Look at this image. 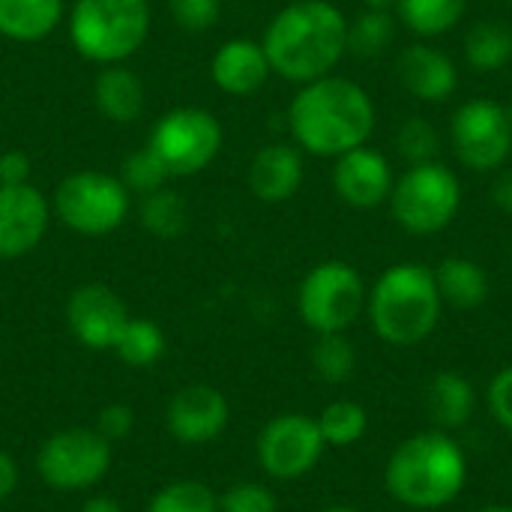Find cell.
Listing matches in <instances>:
<instances>
[{
	"instance_id": "f1b7e54d",
	"label": "cell",
	"mask_w": 512,
	"mask_h": 512,
	"mask_svg": "<svg viewBox=\"0 0 512 512\" xmlns=\"http://www.w3.org/2000/svg\"><path fill=\"white\" fill-rule=\"evenodd\" d=\"M114 351L126 366H138V369L153 366L165 354V333L159 330V324L147 318H129Z\"/></svg>"
},
{
	"instance_id": "d6986e66",
	"label": "cell",
	"mask_w": 512,
	"mask_h": 512,
	"mask_svg": "<svg viewBox=\"0 0 512 512\" xmlns=\"http://www.w3.org/2000/svg\"><path fill=\"white\" fill-rule=\"evenodd\" d=\"M303 186V156L294 144H267L252 156L249 189L267 204L294 198Z\"/></svg>"
},
{
	"instance_id": "ab89813d",
	"label": "cell",
	"mask_w": 512,
	"mask_h": 512,
	"mask_svg": "<svg viewBox=\"0 0 512 512\" xmlns=\"http://www.w3.org/2000/svg\"><path fill=\"white\" fill-rule=\"evenodd\" d=\"M15 486H18V465L12 462L9 453L0 450V504L15 492Z\"/></svg>"
},
{
	"instance_id": "44dd1931",
	"label": "cell",
	"mask_w": 512,
	"mask_h": 512,
	"mask_svg": "<svg viewBox=\"0 0 512 512\" xmlns=\"http://www.w3.org/2000/svg\"><path fill=\"white\" fill-rule=\"evenodd\" d=\"M435 282H438L441 300L453 309H462V312L480 309L492 291L486 267L477 264L474 258H462V255L444 258L435 267Z\"/></svg>"
},
{
	"instance_id": "4dcf8cb0",
	"label": "cell",
	"mask_w": 512,
	"mask_h": 512,
	"mask_svg": "<svg viewBox=\"0 0 512 512\" xmlns=\"http://www.w3.org/2000/svg\"><path fill=\"white\" fill-rule=\"evenodd\" d=\"M396 150L408 165L435 162L441 150V132L429 117H405L396 129Z\"/></svg>"
},
{
	"instance_id": "ac0fdd59",
	"label": "cell",
	"mask_w": 512,
	"mask_h": 512,
	"mask_svg": "<svg viewBox=\"0 0 512 512\" xmlns=\"http://www.w3.org/2000/svg\"><path fill=\"white\" fill-rule=\"evenodd\" d=\"M216 87L228 96H252L273 75L264 45L255 39H228L219 45L210 63Z\"/></svg>"
},
{
	"instance_id": "52a82bcc",
	"label": "cell",
	"mask_w": 512,
	"mask_h": 512,
	"mask_svg": "<svg viewBox=\"0 0 512 512\" xmlns=\"http://www.w3.org/2000/svg\"><path fill=\"white\" fill-rule=\"evenodd\" d=\"M129 189L105 171H75L54 189L57 219L84 237H102L120 228L129 216Z\"/></svg>"
},
{
	"instance_id": "8fae6325",
	"label": "cell",
	"mask_w": 512,
	"mask_h": 512,
	"mask_svg": "<svg viewBox=\"0 0 512 512\" xmlns=\"http://www.w3.org/2000/svg\"><path fill=\"white\" fill-rule=\"evenodd\" d=\"M111 468V444L96 429H66L51 435L36 453V474L60 492L96 486Z\"/></svg>"
},
{
	"instance_id": "7bdbcfd3",
	"label": "cell",
	"mask_w": 512,
	"mask_h": 512,
	"mask_svg": "<svg viewBox=\"0 0 512 512\" xmlns=\"http://www.w3.org/2000/svg\"><path fill=\"white\" fill-rule=\"evenodd\" d=\"M477 512H512V507H507V504H492V507H483V510Z\"/></svg>"
},
{
	"instance_id": "7402d4cb",
	"label": "cell",
	"mask_w": 512,
	"mask_h": 512,
	"mask_svg": "<svg viewBox=\"0 0 512 512\" xmlns=\"http://www.w3.org/2000/svg\"><path fill=\"white\" fill-rule=\"evenodd\" d=\"M93 99H96V108L114 123H132L144 114V84L132 69L120 63L105 66L96 75Z\"/></svg>"
},
{
	"instance_id": "e575fe53",
	"label": "cell",
	"mask_w": 512,
	"mask_h": 512,
	"mask_svg": "<svg viewBox=\"0 0 512 512\" xmlns=\"http://www.w3.org/2000/svg\"><path fill=\"white\" fill-rule=\"evenodd\" d=\"M222 3L219 0H171L174 21L189 33H204L219 21Z\"/></svg>"
},
{
	"instance_id": "6da1fadb",
	"label": "cell",
	"mask_w": 512,
	"mask_h": 512,
	"mask_svg": "<svg viewBox=\"0 0 512 512\" xmlns=\"http://www.w3.org/2000/svg\"><path fill=\"white\" fill-rule=\"evenodd\" d=\"M261 45L279 78L309 84L348 54V18L330 0H294L273 15Z\"/></svg>"
},
{
	"instance_id": "5b68a950",
	"label": "cell",
	"mask_w": 512,
	"mask_h": 512,
	"mask_svg": "<svg viewBox=\"0 0 512 512\" xmlns=\"http://www.w3.org/2000/svg\"><path fill=\"white\" fill-rule=\"evenodd\" d=\"M150 33L147 0H75L69 15L72 48L102 66L129 60Z\"/></svg>"
},
{
	"instance_id": "277c9868",
	"label": "cell",
	"mask_w": 512,
	"mask_h": 512,
	"mask_svg": "<svg viewBox=\"0 0 512 512\" xmlns=\"http://www.w3.org/2000/svg\"><path fill=\"white\" fill-rule=\"evenodd\" d=\"M366 312L381 342L393 348L426 342L444 312L435 270L417 261L387 267L366 297Z\"/></svg>"
},
{
	"instance_id": "d6a6232c",
	"label": "cell",
	"mask_w": 512,
	"mask_h": 512,
	"mask_svg": "<svg viewBox=\"0 0 512 512\" xmlns=\"http://www.w3.org/2000/svg\"><path fill=\"white\" fill-rule=\"evenodd\" d=\"M168 180V171L165 165L156 159V153L150 147L132 153L126 162H123V186L132 189V192H141V195H150L156 189H162Z\"/></svg>"
},
{
	"instance_id": "836d02e7",
	"label": "cell",
	"mask_w": 512,
	"mask_h": 512,
	"mask_svg": "<svg viewBox=\"0 0 512 512\" xmlns=\"http://www.w3.org/2000/svg\"><path fill=\"white\" fill-rule=\"evenodd\" d=\"M276 495L261 483H237L219 498V512H276Z\"/></svg>"
},
{
	"instance_id": "3957f363",
	"label": "cell",
	"mask_w": 512,
	"mask_h": 512,
	"mask_svg": "<svg viewBox=\"0 0 512 512\" xmlns=\"http://www.w3.org/2000/svg\"><path fill=\"white\" fill-rule=\"evenodd\" d=\"M465 483V450L441 429L402 441L384 468V486L390 498L411 510H441L462 495Z\"/></svg>"
},
{
	"instance_id": "d4e9b609",
	"label": "cell",
	"mask_w": 512,
	"mask_h": 512,
	"mask_svg": "<svg viewBox=\"0 0 512 512\" xmlns=\"http://www.w3.org/2000/svg\"><path fill=\"white\" fill-rule=\"evenodd\" d=\"M465 60L477 72H501L512 60V27L501 18H483L465 33Z\"/></svg>"
},
{
	"instance_id": "83f0119b",
	"label": "cell",
	"mask_w": 512,
	"mask_h": 512,
	"mask_svg": "<svg viewBox=\"0 0 512 512\" xmlns=\"http://www.w3.org/2000/svg\"><path fill=\"white\" fill-rule=\"evenodd\" d=\"M318 420V429L324 435V444L327 447H351L357 444L366 429H369V414L363 405L351 402V399H339V402H330Z\"/></svg>"
},
{
	"instance_id": "2e32d148",
	"label": "cell",
	"mask_w": 512,
	"mask_h": 512,
	"mask_svg": "<svg viewBox=\"0 0 512 512\" xmlns=\"http://www.w3.org/2000/svg\"><path fill=\"white\" fill-rule=\"evenodd\" d=\"M228 402L216 387L192 384L174 393L168 405V429L180 444H207L228 426Z\"/></svg>"
},
{
	"instance_id": "60d3db41",
	"label": "cell",
	"mask_w": 512,
	"mask_h": 512,
	"mask_svg": "<svg viewBox=\"0 0 512 512\" xmlns=\"http://www.w3.org/2000/svg\"><path fill=\"white\" fill-rule=\"evenodd\" d=\"M81 512H123V507L117 504V501H111V498H90Z\"/></svg>"
},
{
	"instance_id": "1f68e13d",
	"label": "cell",
	"mask_w": 512,
	"mask_h": 512,
	"mask_svg": "<svg viewBox=\"0 0 512 512\" xmlns=\"http://www.w3.org/2000/svg\"><path fill=\"white\" fill-rule=\"evenodd\" d=\"M147 512H219V498L198 480H177L153 495Z\"/></svg>"
},
{
	"instance_id": "7a4b0ae2",
	"label": "cell",
	"mask_w": 512,
	"mask_h": 512,
	"mask_svg": "<svg viewBox=\"0 0 512 512\" xmlns=\"http://www.w3.org/2000/svg\"><path fill=\"white\" fill-rule=\"evenodd\" d=\"M288 126L300 150L339 159L372 138L375 102L357 81L324 75L318 81L300 84L288 108Z\"/></svg>"
},
{
	"instance_id": "ba28073f",
	"label": "cell",
	"mask_w": 512,
	"mask_h": 512,
	"mask_svg": "<svg viewBox=\"0 0 512 512\" xmlns=\"http://www.w3.org/2000/svg\"><path fill=\"white\" fill-rule=\"evenodd\" d=\"M366 282L345 261H324L312 267L297 291V312L309 330L345 333L366 309Z\"/></svg>"
},
{
	"instance_id": "f6af8a7d",
	"label": "cell",
	"mask_w": 512,
	"mask_h": 512,
	"mask_svg": "<svg viewBox=\"0 0 512 512\" xmlns=\"http://www.w3.org/2000/svg\"><path fill=\"white\" fill-rule=\"evenodd\" d=\"M510 261H512V246H510Z\"/></svg>"
},
{
	"instance_id": "484cf974",
	"label": "cell",
	"mask_w": 512,
	"mask_h": 512,
	"mask_svg": "<svg viewBox=\"0 0 512 512\" xmlns=\"http://www.w3.org/2000/svg\"><path fill=\"white\" fill-rule=\"evenodd\" d=\"M396 30H399V18L396 12H375V9H366L363 15H357L351 24H348V51L354 57H381L393 39H396Z\"/></svg>"
},
{
	"instance_id": "9a60e30c",
	"label": "cell",
	"mask_w": 512,
	"mask_h": 512,
	"mask_svg": "<svg viewBox=\"0 0 512 512\" xmlns=\"http://www.w3.org/2000/svg\"><path fill=\"white\" fill-rule=\"evenodd\" d=\"M393 183H396V177H393L390 159L366 144L354 147L336 159L333 189L354 210H372V207H381L384 201H390Z\"/></svg>"
},
{
	"instance_id": "5bb4252c",
	"label": "cell",
	"mask_w": 512,
	"mask_h": 512,
	"mask_svg": "<svg viewBox=\"0 0 512 512\" xmlns=\"http://www.w3.org/2000/svg\"><path fill=\"white\" fill-rule=\"evenodd\" d=\"M48 216V201L36 186H0V261L33 252L48 231Z\"/></svg>"
},
{
	"instance_id": "7c38bea8",
	"label": "cell",
	"mask_w": 512,
	"mask_h": 512,
	"mask_svg": "<svg viewBox=\"0 0 512 512\" xmlns=\"http://www.w3.org/2000/svg\"><path fill=\"white\" fill-rule=\"evenodd\" d=\"M324 447L315 417L279 414L258 435V462L276 480H300L321 462Z\"/></svg>"
},
{
	"instance_id": "bcb514c9",
	"label": "cell",
	"mask_w": 512,
	"mask_h": 512,
	"mask_svg": "<svg viewBox=\"0 0 512 512\" xmlns=\"http://www.w3.org/2000/svg\"><path fill=\"white\" fill-rule=\"evenodd\" d=\"M507 3H512V0H507Z\"/></svg>"
},
{
	"instance_id": "4fadbf2b",
	"label": "cell",
	"mask_w": 512,
	"mask_h": 512,
	"mask_svg": "<svg viewBox=\"0 0 512 512\" xmlns=\"http://www.w3.org/2000/svg\"><path fill=\"white\" fill-rule=\"evenodd\" d=\"M129 312L108 285H81L66 303V324L72 336L93 351H114Z\"/></svg>"
},
{
	"instance_id": "8d00e7d4",
	"label": "cell",
	"mask_w": 512,
	"mask_h": 512,
	"mask_svg": "<svg viewBox=\"0 0 512 512\" xmlns=\"http://www.w3.org/2000/svg\"><path fill=\"white\" fill-rule=\"evenodd\" d=\"M132 420L135 417H132V411L126 405H108V408H102V414L96 420V432L108 444H114V441H123L132 432Z\"/></svg>"
},
{
	"instance_id": "8992f818",
	"label": "cell",
	"mask_w": 512,
	"mask_h": 512,
	"mask_svg": "<svg viewBox=\"0 0 512 512\" xmlns=\"http://www.w3.org/2000/svg\"><path fill=\"white\" fill-rule=\"evenodd\" d=\"M462 207V183L444 162L411 165L390 192V213L414 237H432L453 225Z\"/></svg>"
},
{
	"instance_id": "4316f807",
	"label": "cell",
	"mask_w": 512,
	"mask_h": 512,
	"mask_svg": "<svg viewBox=\"0 0 512 512\" xmlns=\"http://www.w3.org/2000/svg\"><path fill=\"white\" fill-rule=\"evenodd\" d=\"M141 225L162 240H174L186 231L189 225V207L183 201L180 192L171 189H156L150 195H144L141 201Z\"/></svg>"
},
{
	"instance_id": "f546056e",
	"label": "cell",
	"mask_w": 512,
	"mask_h": 512,
	"mask_svg": "<svg viewBox=\"0 0 512 512\" xmlns=\"http://www.w3.org/2000/svg\"><path fill=\"white\" fill-rule=\"evenodd\" d=\"M312 366L321 381L345 384L357 369V351L345 333H321L312 348Z\"/></svg>"
},
{
	"instance_id": "ee69618b",
	"label": "cell",
	"mask_w": 512,
	"mask_h": 512,
	"mask_svg": "<svg viewBox=\"0 0 512 512\" xmlns=\"http://www.w3.org/2000/svg\"><path fill=\"white\" fill-rule=\"evenodd\" d=\"M324 512H360V510H354V507H345V504H336V507H327Z\"/></svg>"
},
{
	"instance_id": "cb8c5ba5",
	"label": "cell",
	"mask_w": 512,
	"mask_h": 512,
	"mask_svg": "<svg viewBox=\"0 0 512 512\" xmlns=\"http://www.w3.org/2000/svg\"><path fill=\"white\" fill-rule=\"evenodd\" d=\"M468 0H396V18L420 39H435L462 24Z\"/></svg>"
},
{
	"instance_id": "74e56055",
	"label": "cell",
	"mask_w": 512,
	"mask_h": 512,
	"mask_svg": "<svg viewBox=\"0 0 512 512\" xmlns=\"http://www.w3.org/2000/svg\"><path fill=\"white\" fill-rule=\"evenodd\" d=\"M27 177H30V159L21 150L0 153V186L27 183Z\"/></svg>"
},
{
	"instance_id": "7dc6e473",
	"label": "cell",
	"mask_w": 512,
	"mask_h": 512,
	"mask_svg": "<svg viewBox=\"0 0 512 512\" xmlns=\"http://www.w3.org/2000/svg\"><path fill=\"white\" fill-rule=\"evenodd\" d=\"M291 3H294V0H291Z\"/></svg>"
},
{
	"instance_id": "d590c367",
	"label": "cell",
	"mask_w": 512,
	"mask_h": 512,
	"mask_svg": "<svg viewBox=\"0 0 512 512\" xmlns=\"http://www.w3.org/2000/svg\"><path fill=\"white\" fill-rule=\"evenodd\" d=\"M486 402H489V411L498 420V426L507 429L512 435V366H504L492 378L489 393H486Z\"/></svg>"
},
{
	"instance_id": "f35d334b",
	"label": "cell",
	"mask_w": 512,
	"mask_h": 512,
	"mask_svg": "<svg viewBox=\"0 0 512 512\" xmlns=\"http://www.w3.org/2000/svg\"><path fill=\"white\" fill-rule=\"evenodd\" d=\"M492 201L501 213L512 216V168L498 171V177L492 183Z\"/></svg>"
},
{
	"instance_id": "e0dca14e",
	"label": "cell",
	"mask_w": 512,
	"mask_h": 512,
	"mask_svg": "<svg viewBox=\"0 0 512 512\" xmlns=\"http://www.w3.org/2000/svg\"><path fill=\"white\" fill-rule=\"evenodd\" d=\"M396 78L420 102H447L459 87V69L453 57L426 42L402 48L396 57Z\"/></svg>"
},
{
	"instance_id": "b9f144b4",
	"label": "cell",
	"mask_w": 512,
	"mask_h": 512,
	"mask_svg": "<svg viewBox=\"0 0 512 512\" xmlns=\"http://www.w3.org/2000/svg\"><path fill=\"white\" fill-rule=\"evenodd\" d=\"M366 9H375V12H393L396 9V0H363Z\"/></svg>"
},
{
	"instance_id": "603a6c76",
	"label": "cell",
	"mask_w": 512,
	"mask_h": 512,
	"mask_svg": "<svg viewBox=\"0 0 512 512\" xmlns=\"http://www.w3.org/2000/svg\"><path fill=\"white\" fill-rule=\"evenodd\" d=\"M63 21V0H0V36L39 42Z\"/></svg>"
},
{
	"instance_id": "9c48e42d",
	"label": "cell",
	"mask_w": 512,
	"mask_h": 512,
	"mask_svg": "<svg viewBox=\"0 0 512 512\" xmlns=\"http://www.w3.org/2000/svg\"><path fill=\"white\" fill-rule=\"evenodd\" d=\"M450 147L474 174L501 171L512 156V111L495 99H468L450 117Z\"/></svg>"
},
{
	"instance_id": "ffe728a7",
	"label": "cell",
	"mask_w": 512,
	"mask_h": 512,
	"mask_svg": "<svg viewBox=\"0 0 512 512\" xmlns=\"http://www.w3.org/2000/svg\"><path fill=\"white\" fill-rule=\"evenodd\" d=\"M477 408V393L474 384L459 375V372H438L429 381L426 390V411L435 423V429L441 432H456L462 429Z\"/></svg>"
},
{
	"instance_id": "30bf717a",
	"label": "cell",
	"mask_w": 512,
	"mask_h": 512,
	"mask_svg": "<svg viewBox=\"0 0 512 512\" xmlns=\"http://www.w3.org/2000/svg\"><path fill=\"white\" fill-rule=\"evenodd\" d=\"M147 147L165 165L168 177H192L219 156L222 126L204 108H174L159 117Z\"/></svg>"
}]
</instances>
